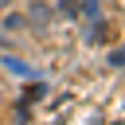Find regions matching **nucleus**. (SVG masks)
<instances>
[{
  "label": "nucleus",
  "mask_w": 125,
  "mask_h": 125,
  "mask_svg": "<svg viewBox=\"0 0 125 125\" xmlns=\"http://www.w3.org/2000/svg\"><path fill=\"white\" fill-rule=\"evenodd\" d=\"M23 20H27V27L47 31V27H51V20H55V8H51V4H43V0H35V4L27 8V16H23Z\"/></svg>",
  "instance_id": "nucleus-1"
},
{
  "label": "nucleus",
  "mask_w": 125,
  "mask_h": 125,
  "mask_svg": "<svg viewBox=\"0 0 125 125\" xmlns=\"http://www.w3.org/2000/svg\"><path fill=\"white\" fill-rule=\"evenodd\" d=\"M4 27H8V31H20V27H27V20L16 16V12H8V16H4Z\"/></svg>",
  "instance_id": "nucleus-2"
},
{
  "label": "nucleus",
  "mask_w": 125,
  "mask_h": 125,
  "mask_svg": "<svg viewBox=\"0 0 125 125\" xmlns=\"http://www.w3.org/2000/svg\"><path fill=\"white\" fill-rule=\"evenodd\" d=\"M109 66H125V47H117V51H109Z\"/></svg>",
  "instance_id": "nucleus-3"
},
{
  "label": "nucleus",
  "mask_w": 125,
  "mask_h": 125,
  "mask_svg": "<svg viewBox=\"0 0 125 125\" xmlns=\"http://www.w3.org/2000/svg\"><path fill=\"white\" fill-rule=\"evenodd\" d=\"M78 12H86V16H98V0H78Z\"/></svg>",
  "instance_id": "nucleus-4"
},
{
  "label": "nucleus",
  "mask_w": 125,
  "mask_h": 125,
  "mask_svg": "<svg viewBox=\"0 0 125 125\" xmlns=\"http://www.w3.org/2000/svg\"><path fill=\"white\" fill-rule=\"evenodd\" d=\"M62 12L66 16H78V0H62Z\"/></svg>",
  "instance_id": "nucleus-5"
},
{
  "label": "nucleus",
  "mask_w": 125,
  "mask_h": 125,
  "mask_svg": "<svg viewBox=\"0 0 125 125\" xmlns=\"http://www.w3.org/2000/svg\"><path fill=\"white\" fill-rule=\"evenodd\" d=\"M8 4H12V0H0V12H4V8H8Z\"/></svg>",
  "instance_id": "nucleus-6"
}]
</instances>
